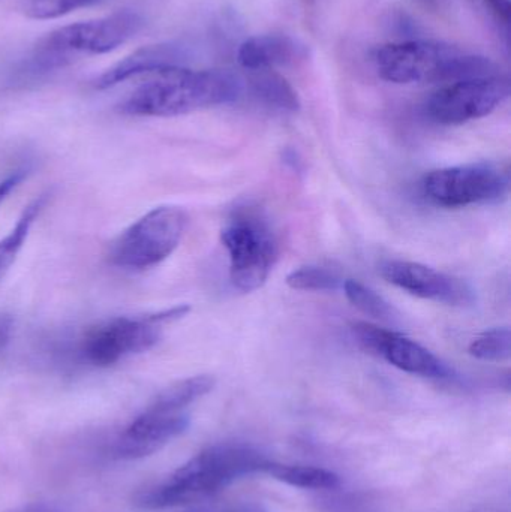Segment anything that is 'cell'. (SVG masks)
Wrapping results in <instances>:
<instances>
[{"label":"cell","mask_w":511,"mask_h":512,"mask_svg":"<svg viewBox=\"0 0 511 512\" xmlns=\"http://www.w3.org/2000/svg\"><path fill=\"white\" fill-rule=\"evenodd\" d=\"M308 2H312V0H308Z\"/></svg>","instance_id":"cell-27"},{"label":"cell","mask_w":511,"mask_h":512,"mask_svg":"<svg viewBox=\"0 0 511 512\" xmlns=\"http://www.w3.org/2000/svg\"><path fill=\"white\" fill-rule=\"evenodd\" d=\"M269 459L245 444H218L135 495L143 510H165L206 501L240 478L263 474Z\"/></svg>","instance_id":"cell-1"},{"label":"cell","mask_w":511,"mask_h":512,"mask_svg":"<svg viewBox=\"0 0 511 512\" xmlns=\"http://www.w3.org/2000/svg\"><path fill=\"white\" fill-rule=\"evenodd\" d=\"M342 289H344L348 301H350L354 307H357L360 312L365 313V315L386 322H392L393 319L396 318V312L392 304L384 300L374 289L363 285L359 280H344Z\"/></svg>","instance_id":"cell-19"},{"label":"cell","mask_w":511,"mask_h":512,"mask_svg":"<svg viewBox=\"0 0 511 512\" xmlns=\"http://www.w3.org/2000/svg\"><path fill=\"white\" fill-rule=\"evenodd\" d=\"M468 352L477 360L503 363L511 357V333L509 328H492L479 334L468 346Z\"/></svg>","instance_id":"cell-20"},{"label":"cell","mask_w":511,"mask_h":512,"mask_svg":"<svg viewBox=\"0 0 511 512\" xmlns=\"http://www.w3.org/2000/svg\"><path fill=\"white\" fill-rule=\"evenodd\" d=\"M186 53L180 45L155 44L132 51L125 59L102 72L95 81L96 89H110L135 77H149L155 72L185 66Z\"/></svg>","instance_id":"cell-14"},{"label":"cell","mask_w":511,"mask_h":512,"mask_svg":"<svg viewBox=\"0 0 511 512\" xmlns=\"http://www.w3.org/2000/svg\"><path fill=\"white\" fill-rule=\"evenodd\" d=\"M380 273L387 282L423 300L453 307L476 303L474 289L467 282L419 262L384 261Z\"/></svg>","instance_id":"cell-11"},{"label":"cell","mask_w":511,"mask_h":512,"mask_svg":"<svg viewBox=\"0 0 511 512\" xmlns=\"http://www.w3.org/2000/svg\"><path fill=\"white\" fill-rule=\"evenodd\" d=\"M120 105V111L137 117H176L218 105L242 96V83L230 72L164 69L149 75Z\"/></svg>","instance_id":"cell-2"},{"label":"cell","mask_w":511,"mask_h":512,"mask_svg":"<svg viewBox=\"0 0 511 512\" xmlns=\"http://www.w3.org/2000/svg\"><path fill=\"white\" fill-rule=\"evenodd\" d=\"M9 512H62L59 507L47 502H36V504L24 505V507L17 508Z\"/></svg>","instance_id":"cell-26"},{"label":"cell","mask_w":511,"mask_h":512,"mask_svg":"<svg viewBox=\"0 0 511 512\" xmlns=\"http://www.w3.org/2000/svg\"><path fill=\"white\" fill-rule=\"evenodd\" d=\"M485 8L488 9L491 17L494 18L495 23L501 27V30L509 42L510 32V0H482Z\"/></svg>","instance_id":"cell-23"},{"label":"cell","mask_w":511,"mask_h":512,"mask_svg":"<svg viewBox=\"0 0 511 512\" xmlns=\"http://www.w3.org/2000/svg\"><path fill=\"white\" fill-rule=\"evenodd\" d=\"M188 227V215L176 206H161L126 228L110 248L108 261L122 270L156 267L179 248Z\"/></svg>","instance_id":"cell-6"},{"label":"cell","mask_w":511,"mask_h":512,"mask_svg":"<svg viewBox=\"0 0 511 512\" xmlns=\"http://www.w3.org/2000/svg\"><path fill=\"white\" fill-rule=\"evenodd\" d=\"M263 474L299 489L335 490L341 486L339 475L317 466L282 465L269 460L264 466Z\"/></svg>","instance_id":"cell-16"},{"label":"cell","mask_w":511,"mask_h":512,"mask_svg":"<svg viewBox=\"0 0 511 512\" xmlns=\"http://www.w3.org/2000/svg\"><path fill=\"white\" fill-rule=\"evenodd\" d=\"M191 512H267L266 508L260 504L252 502H242V504L224 505V507L203 508V510Z\"/></svg>","instance_id":"cell-24"},{"label":"cell","mask_w":511,"mask_h":512,"mask_svg":"<svg viewBox=\"0 0 511 512\" xmlns=\"http://www.w3.org/2000/svg\"><path fill=\"white\" fill-rule=\"evenodd\" d=\"M27 171L18 170L15 173H12L11 176L6 177L0 182V203L3 200L8 198V195L23 182L24 177H26Z\"/></svg>","instance_id":"cell-25"},{"label":"cell","mask_w":511,"mask_h":512,"mask_svg":"<svg viewBox=\"0 0 511 512\" xmlns=\"http://www.w3.org/2000/svg\"><path fill=\"white\" fill-rule=\"evenodd\" d=\"M215 387V378L209 375L192 376L174 382L162 390L150 403V408L162 412H185L188 406L207 396Z\"/></svg>","instance_id":"cell-17"},{"label":"cell","mask_w":511,"mask_h":512,"mask_svg":"<svg viewBox=\"0 0 511 512\" xmlns=\"http://www.w3.org/2000/svg\"><path fill=\"white\" fill-rule=\"evenodd\" d=\"M191 307H171L144 316H117L90 327L77 345L81 363L107 369L126 358L155 348L164 336L165 325L188 315Z\"/></svg>","instance_id":"cell-4"},{"label":"cell","mask_w":511,"mask_h":512,"mask_svg":"<svg viewBox=\"0 0 511 512\" xmlns=\"http://www.w3.org/2000/svg\"><path fill=\"white\" fill-rule=\"evenodd\" d=\"M140 15L123 11L96 20L69 24L48 33L38 47L72 59L75 54H104L116 50L141 29Z\"/></svg>","instance_id":"cell-9"},{"label":"cell","mask_w":511,"mask_h":512,"mask_svg":"<svg viewBox=\"0 0 511 512\" xmlns=\"http://www.w3.org/2000/svg\"><path fill=\"white\" fill-rule=\"evenodd\" d=\"M375 71L395 84L444 83L497 74L488 57L434 39H407L377 48Z\"/></svg>","instance_id":"cell-3"},{"label":"cell","mask_w":511,"mask_h":512,"mask_svg":"<svg viewBox=\"0 0 511 512\" xmlns=\"http://www.w3.org/2000/svg\"><path fill=\"white\" fill-rule=\"evenodd\" d=\"M98 2L101 0H27L24 11L35 20H54Z\"/></svg>","instance_id":"cell-22"},{"label":"cell","mask_w":511,"mask_h":512,"mask_svg":"<svg viewBox=\"0 0 511 512\" xmlns=\"http://www.w3.org/2000/svg\"><path fill=\"white\" fill-rule=\"evenodd\" d=\"M188 427L186 412H162L147 406L114 442V456L122 460L152 456Z\"/></svg>","instance_id":"cell-12"},{"label":"cell","mask_w":511,"mask_h":512,"mask_svg":"<svg viewBox=\"0 0 511 512\" xmlns=\"http://www.w3.org/2000/svg\"><path fill=\"white\" fill-rule=\"evenodd\" d=\"M287 285L296 291H336L342 288L344 279L336 271L324 267H302L291 271Z\"/></svg>","instance_id":"cell-21"},{"label":"cell","mask_w":511,"mask_h":512,"mask_svg":"<svg viewBox=\"0 0 511 512\" xmlns=\"http://www.w3.org/2000/svg\"><path fill=\"white\" fill-rule=\"evenodd\" d=\"M353 334L363 348L380 355L402 372L432 379L453 376V370L443 360L404 334L384 330L368 322H357Z\"/></svg>","instance_id":"cell-10"},{"label":"cell","mask_w":511,"mask_h":512,"mask_svg":"<svg viewBox=\"0 0 511 512\" xmlns=\"http://www.w3.org/2000/svg\"><path fill=\"white\" fill-rule=\"evenodd\" d=\"M242 83V90L248 89L252 98L273 110L297 113L300 99L294 87L276 71L248 72Z\"/></svg>","instance_id":"cell-15"},{"label":"cell","mask_w":511,"mask_h":512,"mask_svg":"<svg viewBox=\"0 0 511 512\" xmlns=\"http://www.w3.org/2000/svg\"><path fill=\"white\" fill-rule=\"evenodd\" d=\"M510 93V80L503 75L455 81L432 93L426 113L440 125H464L494 113Z\"/></svg>","instance_id":"cell-8"},{"label":"cell","mask_w":511,"mask_h":512,"mask_svg":"<svg viewBox=\"0 0 511 512\" xmlns=\"http://www.w3.org/2000/svg\"><path fill=\"white\" fill-rule=\"evenodd\" d=\"M308 47L284 33L255 35L240 44L237 62L245 71H275L308 59Z\"/></svg>","instance_id":"cell-13"},{"label":"cell","mask_w":511,"mask_h":512,"mask_svg":"<svg viewBox=\"0 0 511 512\" xmlns=\"http://www.w3.org/2000/svg\"><path fill=\"white\" fill-rule=\"evenodd\" d=\"M221 242L230 256L234 288L252 292L269 279L278 261V239L272 225L257 207L234 210L221 231Z\"/></svg>","instance_id":"cell-5"},{"label":"cell","mask_w":511,"mask_h":512,"mask_svg":"<svg viewBox=\"0 0 511 512\" xmlns=\"http://www.w3.org/2000/svg\"><path fill=\"white\" fill-rule=\"evenodd\" d=\"M47 201L48 194L36 198L33 203H30L29 206L24 209V212L21 213L20 218L15 222L12 230L0 240V277L8 271L12 262H14L17 255L20 254L24 242H26L27 237H29L33 224H35L38 216L41 215Z\"/></svg>","instance_id":"cell-18"},{"label":"cell","mask_w":511,"mask_h":512,"mask_svg":"<svg viewBox=\"0 0 511 512\" xmlns=\"http://www.w3.org/2000/svg\"><path fill=\"white\" fill-rule=\"evenodd\" d=\"M420 188L432 206L443 209L486 206L506 200L510 173L503 165L477 162L431 171L423 177Z\"/></svg>","instance_id":"cell-7"}]
</instances>
